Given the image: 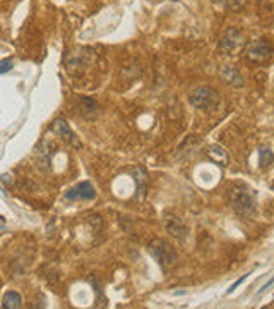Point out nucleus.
<instances>
[{
	"label": "nucleus",
	"mask_w": 274,
	"mask_h": 309,
	"mask_svg": "<svg viewBox=\"0 0 274 309\" xmlns=\"http://www.w3.org/2000/svg\"><path fill=\"white\" fill-rule=\"evenodd\" d=\"M228 201H230V206L233 208L235 213L243 217V218L252 217L256 213V194L247 185L237 184L233 187H230Z\"/></svg>",
	"instance_id": "f257e3e1"
},
{
	"label": "nucleus",
	"mask_w": 274,
	"mask_h": 309,
	"mask_svg": "<svg viewBox=\"0 0 274 309\" xmlns=\"http://www.w3.org/2000/svg\"><path fill=\"white\" fill-rule=\"evenodd\" d=\"M149 253L153 254V258L165 268L173 266L178 261V254L175 251V247L165 239H154L149 244Z\"/></svg>",
	"instance_id": "f03ea898"
},
{
	"label": "nucleus",
	"mask_w": 274,
	"mask_h": 309,
	"mask_svg": "<svg viewBox=\"0 0 274 309\" xmlns=\"http://www.w3.org/2000/svg\"><path fill=\"white\" fill-rule=\"evenodd\" d=\"M188 102H190L192 107H195L199 110H211L220 103V95L213 88L201 86L188 93Z\"/></svg>",
	"instance_id": "7ed1b4c3"
},
{
	"label": "nucleus",
	"mask_w": 274,
	"mask_h": 309,
	"mask_svg": "<svg viewBox=\"0 0 274 309\" xmlns=\"http://www.w3.org/2000/svg\"><path fill=\"white\" fill-rule=\"evenodd\" d=\"M94 58H96V55H94V52L91 48H76L67 57V71L72 74L84 73V71L93 66Z\"/></svg>",
	"instance_id": "20e7f679"
},
{
	"label": "nucleus",
	"mask_w": 274,
	"mask_h": 309,
	"mask_svg": "<svg viewBox=\"0 0 274 309\" xmlns=\"http://www.w3.org/2000/svg\"><path fill=\"white\" fill-rule=\"evenodd\" d=\"M245 45V35L238 28H228L220 40L218 50L223 55H233Z\"/></svg>",
	"instance_id": "39448f33"
},
{
	"label": "nucleus",
	"mask_w": 274,
	"mask_h": 309,
	"mask_svg": "<svg viewBox=\"0 0 274 309\" xmlns=\"http://www.w3.org/2000/svg\"><path fill=\"white\" fill-rule=\"evenodd\" d=\"M245 57L254 64H264L273 57V45L264 38L250 41L245 48Z\"/></svg>",
	"instance_id": "423d86ee"
},
{
	"label": "nucleus",
	"mask_w": 274,
	"mask_h": 309,
	"mask_svg": "<svg viewBox=\"0 0 274 309\" xmlns=\"http://www.w3.org/2000/svg\"><path fill=\"white\" fill-rule=\"evenodd\" d=\"M96 196V191L94 187L89 184V182H81V184L74 185L67 191L65 194V200L68 201H86V200H93Z\"/></svg>",
	"instance_id": "0eeeda50"
},
{
	"label": "nucleus",
	"mask_w": 274,
	"mask_h": 309,
	"mask_svg": "<svg viewBox=\"0 0 274 309\" xmlns=\"http://www.w3.org/2000/svg\"><path fill=\"white\" fill-rule=\"evenodd\" d=\"M166 230H168V234H171L175 239L180 240V242H185V240H187L188 229L180 217L168 215V217H166Z\"/></svg>",
	"instance_id": "6e6552de"
},
{
	"label": "nucleus",
	"mask_w": 274,
	"mask_h": 309,
	"mask_svg": "<svg viewBox=\"0 0 274 309\" xmlns=\"http://www.w3.org/2000/svg\"><path fill=\"white\" fill-rule=\"evenodd\" d=\"M50 129L58 136V138L64 139L65 143H68V145H74V146H79V139H77L76 134L70 131L68 124L65 122L64 119H55L53 122H51V127Z\"/></svg>",
	"instance_id": "1a4fd4ad"
},
{
	"label": "nucleus",
	"mask_w": 274,
	"mask_h": 309,
	"mask_svg": "<svg viewBox=\"0 0 274 309\" xmlns=\"http://www.w3.org/2000/svg\"><path fill=\"white\" fill-rule=\"evenodd\" d=\"M220 77L226 84L235 88H242L243 86V77L242 74L238 73V69L235 66H223L220 71Z\"/></svg>",
	"instance_id": "9d476101"
},
{
	"label": "nucleus",
	"mask_w": 274,
	"mask_h": 309,
	"mask_svg": "<svg viewBox=\"0 0 274 309\" xmlns=\"http://www.w3.org/2000/svg\"><path fill=\"white\" fill-rule=\"evenodd\" d=\"M207 157H209L216 165H221V167H228V164H230L226 149L220 145H211L209 149H207Z\"/></svg>",
	"instance_id": "9b49d317"
},
{
	"label": "nucleus",
	"mask_w": 274,
	"mask_h": 309,
	"mask_svg": "<svg viewBox=\"0 0 274 309\" xmlns=\"http://www.w3.org/2000/svg\"><path fill=\"white\" fill-rule=\"evenodd\" d=\"M21 306H22V297L19 292L9 291L4 295V299H2V308L5 309H19Z\"/></svg>",
	"instance_id": "f8f14e48"
},
{
	"label": "nucleus",
	"mask_w": 274,
	"mask_h": 309,
	"mask_svg": "<svg viewBox=\"0 0 274 309\" xmlns=\"http://www.w3.org/2000/svg\"><path fill=\"white\" fill-rule=\"evenodd\" d=\"M259 164L260 168H267L274 165V155L269 148H260L259 149Z\"/></svg>",
	"instance_id": "ddd939ff"
},
{
	"label": "nucleus",
	"mask_w": 274,
	"mask_h": 309,
	"mask_svg": "<svg viewBox=\"0 0 274 309\" xmlns=\"http://www.w3.org/2000/svg\"><path fill=\"white\" fill-rule=\"evenodd\" d=\"M14 67V60L12 58H4V60H0V74H5Z\"/></svg>",
	"instance_id": "4468645a"
},
{
	"label": "nucleus",
	"mask_w": 274,
	"mask_h": 309,
	"mask_svg": "<svg viewBox=\"0 0 274 309\" xmlns=\"http://www.w3.org/2000/svg\"><path fill=\"white\" fill-rule=\"evenodd\" d=\"M245 4H247V0H226L228 9H231V11H240Z\"/></svg>",
	"instance_id": "2eb2a0df"
},
{
	"label": "nucleus",
	"mask_w": 274,
	"mask_h": 309,
	"mask_svg": "<svg viewBox=\"0 0 274 309\" xmlns=\"http://www.w3.org/2000/svg\"><path fill=\"white\" fill-rule=\"evenodd\" d=\"M247 276H249V275H243V276H242V278H238V280H237V282H235V284H233V285H231V287H230V289H228V294H231V292H233V291H235V289H237V287H238V285H240V284H243V280H247Z\"/></svg>",
	"instance_id": "dca6fc26"
},
{
	"label": "nucleus",
	"mask_w": 274,
	"mask_h": 309,
	"mask_svg": "<svg viewBox=\"0 0 274 309\" xmlns=\"http://www.w3.org/2000/svg\"><path fill=\"white\" fill-rule=\"evenodd\" d=\"M273 284H274V276H273V278H271V280H269V282H267V284H266V285H264V287H262V289H260V291H259V292H257V297H259V295H260V294H264V292H266V291H267V289H269V287H271V285H273Z\"/></svg>",
	"instance_id": "f3484780"
},
{
	"label": "nucleus",
	"mask_w": 274,
	"mask_h": 309,
	"mask_svg": "<svg viewBox=\"0 0 274 309\" xmlns=\"http://www.w3.org/2000/svg\"><path fill=\"white\" fill-rule=\"evenodd\" d=\"M214 4H221V2H223V0H213Z\"/></svg>",
	"instance_id": "a211bd4d"
}]
</instances>
